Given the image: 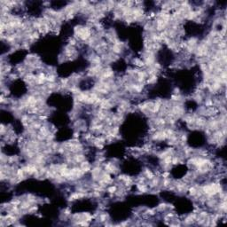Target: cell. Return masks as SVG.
Returning a JSON list of instances; mask_svg holds the SVG:
<instances>
[{
	"label": "cell",
	"instance_id": "obj_1",
	"mask_svg": "<svg viewBox=\"0 0 227 227\" xmlns=\"http://www.w3.org/2000/svg\"><path fill=\"white\" fill-rule=\"evenodd\" d=\"M131 62L137 68H145V63L141 58H132Z\"/></svg>",
	"mask_w": 227,
	"mask_h": 227
},
{
	"label": "cell",
	"instance_id": "obj_2",
	"mask_svg": "<svg viewBox=\"0 0 227 227\" xmlns=\"http://www.w3.org/2000/svg\"><path fill=\"white\" fill-rule=\"evenodd\" d=\"M157 81H158V76L157 75H150V76H148V77L146 81V84L153 85L157 83Z\"/></svg>",
	"mask_w": 227,
	"mask_h": 227
},
{
	"label": "cell",
	"instance_id": "obj_3",
	"mask_svg": "<svg viewBox=\"0 0 227 227\" xmlns=\"http://www.w3.org/2000/svg\"><path fill=\"white\" fill-rule=\"evenodd\" d=\"M173 94H181V92H180V89L179 88H177V87H176L175 89H174V91H173Z\"/></svg>",
	"mask_w": 227,
	"mask_h": 227
}]
</instances>
